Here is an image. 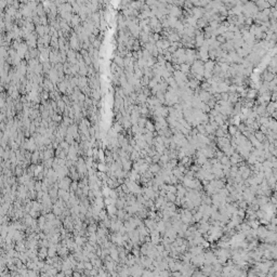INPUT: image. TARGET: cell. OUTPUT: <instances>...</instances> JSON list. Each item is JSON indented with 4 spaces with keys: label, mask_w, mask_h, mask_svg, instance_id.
<instances>
[{
    "label": "cell",
    "mask_w": 277,
    "mask_h": 277,
    "mask_svg": "<svg viewBox=\"0 0 277 277\" xmlns=\"http://www.w3.org/2000/svg\"><path fill=\"white\" fill-rule=\"evenodd\" d=\"M77 44H79V37L76 34H73L72 37H70V39H69V46L72 47V50L79 49V46Z\"/></svg>",
    "instance_id": "obj_1"
},
{
    "label": "cell",
    "mask_w": 277,
    "mask_h": 277,
    "mask_svg": "<svg viewBox=\"0 0 277 277\" xmlns=\"http://www.w3.org/2000/svg\"><path fill=\"white\" fill-rule=\"evenodd\" d=\"M79 15H73V19H72V24L75 25V26H78L79 24Z\"/></svg>",
    "instance_id": "obj_4"
},
{
    "label": "cell",
    "mask_w": 277,
    "mask_h": 277,
    "mask_svg": "<svg viewBox=\"0 0 277 277\" xmlns=\"http://www.w3.org/2000/svg\"><path fill=\"white\" fill-rule=\"evenodd\" d=\"M58 111H61V112L64 111V108H65V102H64L63 100L58 101Z\"/></svg>",
    "instance_id": "obj_3"
},
{
    "label": "cell",
    "mask_w": 277,
    "mask_h": 277,
    "mask_svg": "<svg viewBox=\"0 0 277 277\" xmlns=\"http://www.w3.org/2000/svg\"><path fill=\"white\" fill-rule=\"evenodd\" d=\"M76 56H77V53H75L74 50H68L67 51L68 61H69L72 64H76Z\"/></svg>",
    "instance_id": "obj_2"
}]
</instances>
